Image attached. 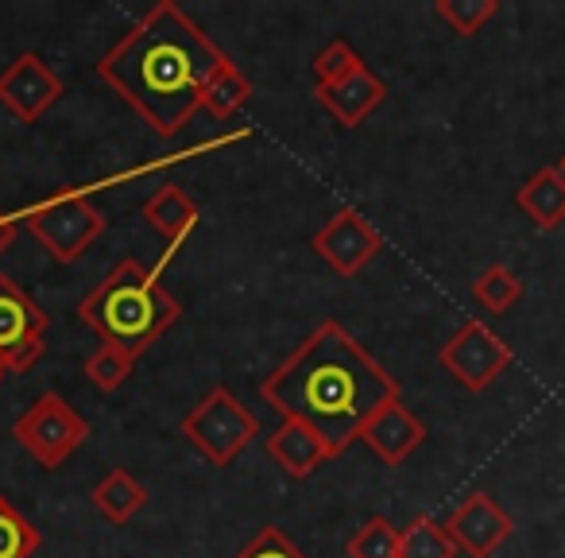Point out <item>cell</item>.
<instances>
[{
	"label": "cell",
	"instance_id": "9",
	"mask_svg": "<svg viewBox=\"0 0 565 558\" xmlns=\"http://www.w3.org/2000/svg\"><path fill=\"white\" fill-rule=\"evenodd\" d=\"M63 78L35 51H24L0 71V105L24 125H35V120L47 117V109L63 97Z\"/></svg>",
	"mask_w": 565,
	"mask_h": 558
},
{
	"label": "cell",
	"instance_id": "1",
	"mask_svg": "<svg viewBox=\"0 0 565 558\" xmlns=\"http://www.w3.org/2000/svg\"><path fill=\"white\" fill-rule=\"evenodd\" d=\"M264 403L322 434L330 454H345L384 403L399 400V380L341 323H322L259 385Z\"/></svg>",
	"mask_w": 565,
	"mask_h": 558
},
{
	"label": "cell",
	"instance_id": "29",
	"mask_svg": "<svg viewBox=\"0 0 565 558\" xmlns=\"http://www.w3.org/2000/svg\"><path fill=\"white\" fill-rule=\"evenodd\" d=\"M4 377H9V372H4V365H0V380H4Z\"/></svg>",
	"mask_w": 565,
	"mask_h": 558
},
{
	"label": "cell",
	"instance_id": "3",
	"mask_svg": "<svg viewBox=\"0 0 565 558\" xmlns=\"http://www.w3.org/2000/svg\"><path fill=\"white\" fill-rule=\"evenodd\" d=\"M78 318L102 338V346H117L140 357L182 318V303L159 284V272L125 256L102 284L78 303Z\"/></svg>",
	"mask_w": 565,
	"mask_h": 558
},
{
	"label": "cell",
	"instance_id": "6",
	"mask_svg": "<svg viewBox=\"0 0 565 558\" xmlns=\"http://www.w3.org/2000/svg\"><path fill=\"white\" fill-rule=\"evenodd\" d=\"M12 439L35 457L40 470H58L89 439V423L58 392H43L12 423Z\"/></svg>",
	"mask_w": 565,
	"mask_h": 558
},
{
	"label": "cell",
	"instance_id": "2",
	"mask_svg": "<svg viewBox=\"0 0 565 558\" xmlns=\"http://www.w3.org/2000/svg\"><path fill=\"white\" fill-rule=\"evenodd\" d=\"M225 51L174 0H159L97 59V78L143 120L171 140L202 109L205 82L225 63Z\"/></svg>",
	"mask_w": 565,
	"mask_h": 558
},
{
	"label": "cell",
	"instance_id": "21",
	"mask_svg": "<svg viewBox=\"0 0 565 558\" xmlns=\"http://www.w3.org/2000/svg\"><path fill=\"white\" fill-rule=\"evenodd\" d=\"M43 535L9 496L0 493V558H35Z\"/></svg>",
	"mask_w": 565,
	"mask_h": 558
},
{
	"label": "cell",
	"instance_id": "24",
	"mask_svg": "<svg viewBox=\"0 0 565 558\" xmlns=\"http://www.w3.org/2000/svg\"><path fill=\"white\" fill-rule=\"evenodd\" d=\"M132 369H136V357L117 346H97L94 354L86 357V365H82V372H86V380L97 392H117V388L132 377Z\"/></svg>",
	"mask_w": 565,
	"mask_h": 558
},
{
	"label": "cell",
	"instance_id": "16",
	"mask_svg": "<svg viewBox=\"0 0 565 558\" xmlns=\"http://www.w3.org/2000/svg\"><path fill=\"white\" fill-rule=\"evenodd\" d=\"M515 202L539 233H554L565 225V175L557 167H542L515 190Z\"/></svg>",
	"mask_w": 565,
	"mask_h": 558
},
{
	"label": "cell",
	"instance_id": "5",
	"mask_svg": "<svg viewBox=\"0 0 565 558\" xmlns=\"http://www.w3.org/2000/svg\"><path fill=\"white\" fill-rule=\"evenodd\" d=\"M24 218H28L32 236L51 252V260H58V264H74L78 256H86V249L105 233V225H109V218H105L86 194H74V190L32 206Z\"/></svg>",
	"mask_w": 565,
	"mask_h": 558
},
{
	"label": "cell",
	"instance_id": "7",
	"mask_svg": "<svg viewBox=\"0 0 565 558\" xmlns=\"http://www.w3.org/2000/svg\"><path fill=\"white\" fill-rule=\"evenodd\" d=\"M511 361H515V354H511L508 341H503L492 326L477 323V318L457 326V330L446 338V346L438 349V365L457 380V385L469 388V392L492 388L495 380L508 372Z\"/></svg>",
	"mask_w": 565,
	"mask_h": 558
},
{
	"label": "cell",
	"instance_id": "4",
	"mask_svg": "<svg viewBox=\"0 0 565 558\" xmlns=\"http://www.w3.org/2000/svg\"><path fill=\"white\" fill-rule=\"evenodd\" d=\"M179 431L205 462L225 470V465H233L236 457L252 446V439L259 434V423H256V415L236 400V392L217 385L182 415Z\"/></svg>",
	"mask_w": 565,
	"mask_h": 558
},
{
	"label": "cell",
	"instance_id": "19",
	"mask_svg": "<svg viewBox=\"0 0 565 558\" xmlns=\"http://www.w3.org/2000/svg\"><path fill=\"white\" fill-rule=\"evenodd\" d=\"M526 287L519 280V272H511L508 264H488L484 272L472 280V299L477 307H484L488 315H508L523 303Z\"/></svg>",
	"mask_w": 565,
	"mask_h": 558
},
{
	"label": "cell",
	"instance_id": "25",
	"mask_svg": "<svg viewBox=\"0 0 565 558\" xmlns=\"http://www.w3.org/2000/svg\"><path fill=\"white\" fill-rule=\"evenodd\" d=\"M310 66H315V86H333V82L349 78L356 66H364V59L356 55L345 40H333V43H326V48L318 51Z\"/></svg>",
	"mask_w": 565,
	"mask_h": 558
},
{
	"label": "cell",
	"instance_id": "26",
	"mask_svg": "<svg viewBox=\"0 0 565 558\" xmlns=\"http://www.w3.org/2000/svg\"><path fill=\"white\" fill-rule=\"evenodd\" d=\"M233 558H307V550L299 543H291L279 527H259Z\"/></svg>",
	"mask_w": 565,
	"mask_h": 558
},
{
	"label": "cell",
	"instance_id": "28",
	"mask_svg": "<svg viewBox=\"0 0 565 558\" xmlns=\"http://www.w3.org/2000/svg\"><path fill=\"white\" fill-rule=\"evenodd\" d=\"M554 167H557V171L565 175V151H562V156H557V164H554Z\"/></svg>",
	"mask_w": 565,
	"mask_h": 558
},
{
	"label": "cell",
	"instance_id": "11",
	"mask_svg": "<svg viewBox=\"0 0 565 558\" xmlns=\"http://www.w3.org/2000/svg\"><path fill=\"white\" fill-rule=\"evenodd\" d=\"M446 531L454 547L469 558H492L515 535V519L488 493H472L446 516Z\"/></svg>",
	"mask_w": 565,
	"mask_h": 558
},
{
	"label": "cell",
	"instance_id": "17",
	"mask_svg": "<svg viewBox=\"0 0 565 558\" xmlns=\"http://www.w3.org/2000/svg\"><path fill=\"white\" fill-rule=\"evenodd\" d=\"M89 501H94V508L102 512L109 524L120 527V524H128V519H132L136 512L143 508V504H148V488H143L128 470H109L94 485Z\"/></svg>",
	"mask_w": 565,
	"mask_h": 558
},
{
	"label": "cell",
	"instance_id": "23",
	"mask_svg": "<svg viewBox=\"0 0 565 558\" xmlns=\"http://www.w3.org/2000/svg\"><path fill=\"white\" fill-rule=\"evenodd\" d=\"M349 558H399V527L384 516L364 519L353 531V539L345 543Z\"/></svg>",
	"mask_w": 565,
	"mask_h": 558
},
{
	"label": "cell",
	"instance_id": "12",
	"mask_svg": "<svg viewBox=\"0 0 565 558\" xmlns=\"http://www.w3.org/2000/svg\"><path fill=\"white\" fill-rule=\"evenodd\" d=\"M361 442L384 465H403L426 442V423L415 415V411H407L403 400H392L364 423Z\"/></svg>",
	"mask_w": 565,
	"mask_h": 558
},
{
	"label": "cell",
	"instance_id": "15",
	"mask_svg": "<svg viewBox=\"0 0 565 558\" xmlns=\"http://www.w3.org/2000/svg\"><path fill=\"white\" fill-rule=\"evenodd\" d=\"M140 213H143V221H148V225L167 241L163 264H167V256H171L174 249H182V244H186V236L194 233L198 221H202L198 202L182 187H159L156 194L143 202Z\"/></svg>",
	"mask_w": 565,
	"mask_h": 558
},
{
	"label": "cell",
	"instance_id": "27",
	"mask_svg": "<svg viewBox=\"0 0 565 558\" xmlns=\"http://www.w3.org/2000/svg\"><path fill=\"white\" fill-rule=\"evenodd\" d=\"M17 244V218H9V213H0V256Z\"/></svg>",
	"mask_w": 565,
	"mask_h": 558
},
{
	"label": "cell",
	"instance_id": "18",
	"mask_svg": "<svg viewBox=\"0 0 565 558\" xmlns=\"http://www.w3.org/2000/svg\"><path fill=\"white\" fill-rule=\"evenodd\" d=\"M248 102H252L248 74H244L233 59H225V63L217 66V74L205 82L202 109L210 113V117H217V120H228V117H236V113H241Z\"/></svg>",
	"mask_w": 565,
	"mask_h": 558
},
{
	"label": "cell",
	"instance_id": "14",
	"mask_svg": "<svg viewBox=\"0 0 565 558\" xmlns=\"http://www.w3.org/2000/svg\"><path fill=\"white\" fill-rule=\"evenodd\" d=\"M267 454L291 481H307L315 470H322L330 462V446L322 442V434L310 431L299 419H282L271 434H267Z\"/></svg>",
	"mask_w": 565,
	"mask_h": 558
},
{
	"label": "cell",
	"instance_id": "8",
	"mask_svg": "<svg viewBox=\"0 0 565 558\" xmlns=\"http://www.w3.org/2000/svg\"><path fill=\"white\" fill-rule=\"evenodd\" d=\"M47 310L12 280L0 275V365L4 372H28L47 354Z\"/></svg>",
	"mask_w": 565,
	"mask_h": 558
},
{
	"label": "cell",
	"instance_id": "10",
	"mask_svg": "<svg viewBox=\"0 0 565 558\" xmlns=\"http://www.w3.org/2000/svg\"><path fill=\"white\" fill-rule=\"evenodd\" d=\"M310 249H315L318 260H326L338 275L353 280V275H361L364 267L380 256L384 236H380L356 210H338L315 236H310Z\"/></svg>",
	"mask_w": 565,
	"mask_h": 558
},
{
	"label": "cell",
	"instance_id": "20",
	"mask_svg": "<svg viewBox=\"0 0 565 558\" xmlns=\"http://www.w3.org/2000/svg\"><path fill=\"white\" fill-rule=\"evenodd\" d=\"M399 558H457L446 524L434 516H415L399 527Z\"/></svg>",
	"mask_w": 565,
	"mask_h": 558
},
{
	"label": "cell",
	"instance_id": "13",
	"mask_svg": "<svg viewBox=\"0 0 565 558\" xmlns=\"http://www.w3.org/2000/svg\"><path fill=\"white\" fill-rule=\"evenodd\" d=\"M315 97L341 128H361L384 105L387 82L380 74H372L369 66H356L349 78L333 82V86H315Z\"/></svg>",
	"mask_w": 565,
	"mask_h": 558
},
{
	"label": "cell",
	"instance_id": "22",
	"mask_svg": "<svg viewBox=\"0 0 565 558\" xmlns=\"http://www.w3.org/2000/svg\"><path fill=\"white\" fill-rule=\"evenodd\" d=\"M438 20H446L449 32L469 40V35L484 32L488 20L500 12V0H434Z\"/></svg>",
	"mask_w": 565,
	"mask_h": 558
}]
</instances>
